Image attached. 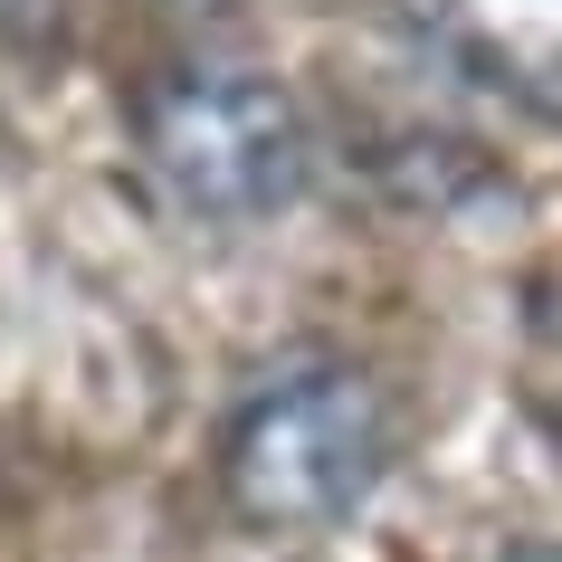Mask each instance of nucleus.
Here are the masks:
<instances>
[{
    "label": "nucleus",
    "mask_w": 562,
    "mask_h": 562,
    "mask_svg": "<svg viewBox=\"0 0 562 562\" xmlns=\"http://www.w3.org/2000/svg\"><path fill=\"white\" fill-rule=\"evenodd\" d=\"M401 458V411L362 362H296L220 429V496L258 533H315L372 505Z\"/></svg>",
    "instance_id": "f257e3e1"
},
{
    "label": "nucleus",
    "mask_w": 562,
    "mask_h": 562,
    "mask_svg": "<svg viewBox=\"0 0 562 562\" xmlns=\"http://www.w3.org/2000/svg\"><path fill=\"white\" fill-rule=\"evenodd\" d=\"M134 153L181 220L248 229L305 191V115L258 67H162L134 95Z\"/></svg>",
    "instance_id": "f03ea898"
},
{
    "label": "nucleus",
    "mask_w": 562,
    "mask_h": 562,
    "mask_svg": "<svg viewBox=\"0 0 562 562\" xmlns=\"http://www.w3.org/2000/svg\"><path fill=\"white\" fill-rule=\"evenodd\" d=\"M411 20L419 48H439L458 77L515 95L533 115H553L562 87V0H391Z\"/></svg>",
    "instance_id": "7ed1b4c3"
},
{
    "label": "nucleus",
    "mask_w": 562,
    "mask_h": 562,
    "mask_svg": "<svg viewBox=\"0 0 562 562\" xmlns=\"http://www.w3.org/2000/svg\"><path fill=\"white\" fill-rule=\"evenodd\" d=\"M48 10H58V0H0V48H10V38H38Z\"/></svg>",
    "instance_id": "20e7f679"
}]
</instances>
